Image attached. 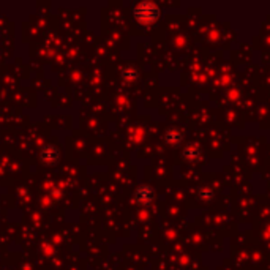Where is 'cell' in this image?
I'll use <instances>...</instances> for the list:
<instances>
[{
	"instance_id": "obj_1",
	"label": "cell",
	"mask_w": 270,
	"mask_h": 270,
	"mask_svg": "<svg viewBox=\"0 0 270 270\" xmlns=\"http://www.w3.org/2000/svg\"><path fill=\"white\" fill-rule=\"evenodd\" d=\"M158 8L153 3H141L135 10V17L142 26H150L158 19Z\"/></svg>"
},
{
	"instance_id": "obj_2",
	"label": "cell",
	"mask_w": 270,
	"mask_h": 270,
	"mask_svg": "<svg viewBox=\"0 0 270 270\" xmlns=\"http://www.w3.org/2000/svg\"><path fill=\"white\" fill-rule=\"evenodd\" d=\"M135 197L139 204H150L153 199V191L150 190L149 187H141V188L136 190Z\"/></svg>"
},
{
	"instance_id": "obj_3",
	"label": "cell",
	"mask_w": 270,
	"mask_h": 270,
	"mask_svg": "<svg viewBox=\"0 0 270 270\" xmlns=\"http://www.w3.org/2000/svg\"><path fill=\"white\" fill-rule=\"evenodd\" d=\"M41 160L46 165H54L59 160V152L54 147H45L43 152H41Z\"/></svg>"
},
{
	"instance_id": "obj_4",
	"label": "cell",
	"mask_w": 270,
	"mask_h": 270,
	"mask_svg": "<svg viewBox=\"0 0 270 270\" xmlns=\"http://www.w3.org/2000/svg\"><path fill=\"white\" fill-rule=\"evenodd\" d=\"M182 137H183V133L179 128H171L166 133V141L169 142V144H172V146L179 144L180 141H182Z\"/></svg>"
},
{
	"instance_id": "obj_5",
	"label": "cell",
	"mask_w": 270,
	"mask_h": 270,
	"mask_svg": "<svg viewBox=\"0 0 270 270\" xmlns=\"http://www.w3.org/2000/svg\"><path fill=\"white\" fill-rule=\"evenodd\" d=\"M183 157L187 160H190V161H193V160H196L197 157H199V152H197V149L195 146H190V147L185 149Z\"/></svg>"
},
{
	"instance_id": "obj_6",
	"label": "cell",
	"mask_w": 270,
	"mask_h": 270,
	"mask_svg": "<svg viewBox=\"0 0 270 270\" xmlns=\"http://www.w3.org/2000/svg\"><path fill=\"white\" fill-rule=\"evenodd\" d=\"M199 197L204 201H209V199H212L213 197V193H212V190H209V188H202L199 191Z\"/></svg>"
}]
</instances>
